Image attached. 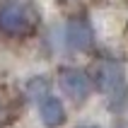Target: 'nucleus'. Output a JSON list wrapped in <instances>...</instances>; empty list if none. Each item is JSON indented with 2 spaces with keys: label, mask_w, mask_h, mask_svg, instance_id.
<instances>
[{
  "label": "nucleus",
  "mask_w": 128,
  "mask_h": 128,
  "mask_svg": "<svg viewBox=\"0 0 128 128\" xmlns=\"http://www.w3.org/2000/svg\"><path fill=\"white\" fill-rule=\"evenodd\" d=\"M58 85L63 90L65 97H70L72 102H85L90 97V90H92V82H90V75L80 68H65L58 78Z\"/></svg>",
  "instance_id": "obj_3"
},
{
  "label": "nucleus",
  "mask_w": 128,
  "mask_h": 128,
  "mask_svg": "<svg viewBox=\"0 0 128 128\" xmlns=\"http://www.w3.org/2000/svg\"><path fill=\"white\" fill-rule=\"evenodd\" d=\"M97 85L109 99V109L111 111H121L128 102V85L123 68L116 60H104L97 68Z\"/></svg>",
  "instance_id": "obj_1"
},
{
  "label": "nucleus",
  "mask_w": 128,
  "mask_h": 128,
  "mask_svg": "<svg viewBox=\"0 0 128 128\" xmlns=\"http://www.w3.org/2000/svg\"><path fill=\"white\" fill-rule=\"evenodd\" d=\"M39 116H41V123L46 128H58L65 123V109H63V102L48 94L39 102Z\"/></svg>",
  "instance_id": "obj_5"
},
{
  "label": "nucleus",
  "mask_w": 128,
  "mask_h": 128,
  "mask_svg": "<svg viewBox=\"0 0 128 128\" xmlns=\"http://www.w3.org/2000/svg\"><path fill=\"white\" fill-rule=\"evenodd\" d=\"M34 20H29V10L20 2H5L0 7V32L7 36L27 34Z\"/></svg>",
  "instance_id": "obj_2"
},
{
  "label": "nucleus",
  "mask_w": 128,
  "mask_h": 128,
  "mask_svg": "<svg viewBox=\"0 0 128 128\" xmlns=\"http://www.w3.org/2000/svg\"><path fill=\"white\" fill-rule=\"evenodd\" d=\"M27 94H29V99H34L36 104L44 99V97H48V80L46 78H32L29 80V85H27Z\"/></svg>",
  "instance_id": "obj_6"
},
{
  "label": "nucleus",
  "mask_w": 128,
  "mask_h": 128,
  "mask_svg": "<svg viewBox=\"0 0 128 128\" xmlns=\"http://www.w3.org/2000/svg\"><path fill=\"white\" fill-rule=\"evenodd\" d=\"M78 128H99V126H90V123H85V126H78Z\"/></svg>",
  "instance_id": "obj_7"
},
{
  "label": "nucleus",
  "mask_w": 128,
  "mask_h": 128,
  "mask_svg": "<svg viewBox=\"0 0 128 128\" xmlns=\"http://www.w3.org/2000/svg\"><path fill=\"white\" fill-rule=\"evenodd\" d=\"M65 44L75 51H90L94 44V34L90 22L78 17V20H70L65 24Z\"/></svg>",
  "instance_id": "obj_4"
}]
</instances>
